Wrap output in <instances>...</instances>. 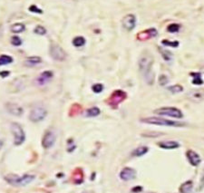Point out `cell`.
<instances>
[{
    "mask_svg": "<svg viewBox=\"0 0 204 193\" xmlns=\"http://www.w3.org/2000/svg\"><path fill=\"white\" fill-rule=\"evenodd\" d=\"M158 146L160 148L164 149V150H173L180 147L179 142H175V141H163L160 142L158 143Z\"/></svg>",
    "mask_w": 204,
    "mask_h": 193,
    "instance_id": "obj_17",
    "label": "cell"
},
{
    "mask_svg": "<svg viewBox=\"0 0 204 193\" xmlns=\"http://www.w3.org/2000/svg\"><path fill=\"white\" fill-rule=\"evenodd\" d=\"M29 10L31 12H33V13H37V14H42V13H43V11H42L40 8H38L36 6H35V5H32V6H30Z\"/></svg>",
    "mask_w": 204,
    "mask_h": 193,
    "instance_id": "obj_35",
    "label": "cell"
},
{
    "mask_svg": "<svg viewBox=\"0 0 204 193\" xmlns=\"http://www.w3.org/2000/svg\"><path fill=\"white\" fill-rule=\"evenodd\" d=\"M186 156H187V159H188L189 162L192 166H198L199 164L201 163V162H202V159H201L200 155L197 152H195L194 150H187Z\"/></svg>",
    "mask_w": 204,
    "mask_h": 193,
    "instance_id": "obj_14",
    "label": "cell"
},
{
    "mask_svg": "<svg viewBox=\"0 0 204 193\" xmlns=\"http://www.w3.org/2000/svg\"><path fill=\"white\" fill-rule=\"evenodd\" d=\"M50 55L56 61H64L66 57L65 52L58 45H52L50 47Z\"/></svg>",
    "mask_w": 204,
    "mask_h": 193,
    "instance_id": "obj_8",
    "label": "cell"
},
{
    "mask_svg": "<svg viewBox=\"0 0 204 193\" xmlns=\"http://www.w3.org/2000/svg\"><path fill=\"white\" fill-rule=\"evenodd\" d=\"M142 122L148 123V124H153V125H160V126H170V127H182L185 126V123L171 121V120L163 119L159 117H147L141 119Z\"/></svg>",
    "mask_w": 204,
    "mask_h": 193,
    "instance_id": "obj_2",
    "label": "cell"
},
{
    "mask_svg": "<svg viewBox=\"0 0 204 193\" xmlns=\"http://www.w3.org/2000/svg\"><path fill=\"white\" fill-rule=\"evenodd\" d=\"M158 35V32L155 28H149L140 32L137 35V39L140 41H145L148 39H151L152 37H155Z\"/></svg>",
    "mask_w": 204,
    "mask_h": 193,
    "instance_id": "obj_11",
    "label": "cell"
},
{
    "mask_svg": "<svg viewBox=\"0 0 204 193\" xmlns=\"http://www.w3.org/2000/svg\"><path fill=\"white\" fill-rule=\"evenodd\" d=\"M168 83V78H167V76H165L164 74H162V75H160V77H159V84H160V85H165L166 84Z\"/></svg>",
    "mask_w": 204,
    "mask_h": 193,
    "instance_id": "obj_36",
    "label": "cell"
},
{
    "mask_svg": "<svg viewBox=\"0 0 204 193\" xmlns=\"http://www.w3.org/2000/svg\"><path fill=\"white\" fill-rule=\"evenodd\" d=\"M13 62V58L9 55H1L0 56V65H3V64H10Z\"/></svg>",
    "mask_w": 204,
    "mask_h": 193,
    "instance_id": "obj_28",
    "label": "cell"
},
{
    "mask_svg": "<svg viewBox=\"0 0 204 193\" xmlns=\"http://www.w3.org/2000/svg\"><path fill=\"white\" fill-rule=\"evenodd\" d=\"M188 97L190 101H192L194 103H200L204 99V89L193 90V91L189 92Z\"/></svg>",
    "mask_w": 204,
    "mask_h": 193,
    "instance_id": "obj_13",
    "label": "cell"
},
{
    "mask_svg": "<svg viewBox=\"0 0 204 193\" xmlns=\"http://www.w3.org/2000/svg\"><path fill=\"white\" fill-rule=\"evenodd\" d=\"M11 43L12 45H15V46H19L22 44V40L20 39L19 36H13L12 39H11Z\"/></svg>",
    "mask_w": 204,
    "mask_h": 193,
    "instance_id": "obj_34",
    "label": "cell"
},
{
    "mask_svg": "<svg viewBox=\"0 0 204 193\" xmlns=\"http://www.w3.org/2000/svg\"><path fill=\"white\" fill-rule=\"evenodd\" d=\"M11 131L14 135V143L15 145H20L25 141V133L22 129V127L18 123H12L11 125Z\"/></svg>",
    "mask_w": 204,
    "mask_h": 193,
    "instance_id": "obj_6",
    "label": "cell"
},
{
    "mask_svg": "<svg viewBox=\"0 0 204 193\" xmlns=\"http://www.w3.org/2000/svg\"><path fill=\"white\" fill-rule=\"evenodd\" d=\"M56 142V135L53 132L51 131H47L44 133L43 140H42V145L44 149L51 148Z\"/></svg>",
    "mask_w": 204,
    "mask_h": 193,
    "instance_id": "obj_10",
    "label": "cell"
},
{
    "mask_svg": "<svg viewBox=\"0 0 204 193\" xmlns=\"http://www.w3.org/2000/svg\"><path fill=\"white\" fill-rule=\"evenodd\" d=\"M180 28H181V26L179 24L173 23V24H170L167 27V31L169 33H177V32H179Z\"/></svg>",
    "mask_w": 204,
    "mask_h": 193,
    "instance_id": "obj_26",
    "label": "cell"
},
{
    "mask_svg": "<svg viewBox=\"0 0 204 193\" xmlns=\"http://www.w3.org/2000/svg\"><path fill=\"white\" fill-rule=\"evenodd\" d=\"M34 179L35 177L33 175H25L23 177H18L17 175L10 174L6 177V180L13 186H26L29 184Z\"/></svg>",
    "mask_w": 204,
    "mask_h": 193,
    "instance_id": "obj_3",
    "label": "cell"
},
{
    "mask_svg": "<svg viewBox=\"0 0 204 193\" xmlns=\"http://www.w3.org/2000/svg\"><path fill=\"white\" fill-rule=\"evenodd\" d=\"M41 62H42V59L40 57H38V56H32V57L27 58V60L25 62V64L27 66H34V65L41 63Z\"/></svg>",
    "mask_w": 204,
    "mask_h": 193,
    "instance_id": "obj_22",
    "label": "cell"
},
{
    "mask_svg": "<svg viewBox=\"0 0 204 193\" xmlns=\"http://www.w3.org/2000/svg\"><path fill=\"white\" fill-rule=\"evenodd\" d=\"M85 44V39L83 36H76L73 40V45L76 47H80Z\"/></svg>",
    "mask_w": 204,
    "mask_h": 193,
    "instance_id": "obj_24",
    "label": "cell"
},
{
    "mask_svg": "<svg viewBox=\"0 0 204 193\" xmlns=\"http://www.w3.org/2000/svg\"><path fill=\"white\" fill-rule=\"evenodd\" d=\"M53 78V72L51 71H45L44 73L39 75V77L37 78V84L39 85H43V84H47L51 79Z\"/></svg>",
    "mask_w": 204,
    "mask_h": 193,
    "instance_id": "obj_15",
    "label": "cell"
},
{
    "mask_svg": "<svg viewBox=\"0 0 204 193\" xmlns=\"http://www.w3.org/2000/svg\"><path fill=\"white\" fill-rule=\"evenodd\" d=\"M123 27L127 31H131L135 27L136 25V17L135 15L132 14H128L126 15L122 20Z\"/></svg>",
    "mask_w": 204,
    "mask_h": 193,
    "instance_id": "obj_9",
    "label": "cell"
},
{
    "mask_svg": "<svg viewBox=\"0 0 204 193\" xmlns=\"http://www.w3.org/2000/svg\"><path fill=\"white\" fill-rule=\"evenodd\" d=\"M161 44L164 45H167V46H171V47H178L180 43L178 41H170V40H162L161 41Z\"/></svg>",
    "mask_w": 204,
    "mask_h": 193,
    "instance_id": "obj_31",
    "label": "cell"
},
{
    "mask_svg": "<svg viewBox=\"0 0 204 193\" xmlns=\"http://www.w3.org/2000/svg\"><path fill=\"white\" fill-rule=\"evenodd\" d=\"M153 64V59L151 55H145L139 60V69L145 82L149 84H152L154 82V74L152 71V66Z\"/></svg>",
    "mask_w": 204,
    "mask_h": 193,
    "instance_id": "obj_1",
    "label": "cell"
},
{
    "mask_svg": "<svg viewBox=\"0 0 204 193\" xmlns=\"http://www.w3.org/2000/svg\"><path fill=\"white\" fill-rule=\"evenodd\" d=\"M6 109L11 114L15 115V116H20L23 113V108L15 104H12V103L7 104H6Z\"/></svg>",
    "mask_w": 204,
    "mask_h": 193,
    "instance_id": "obj_16",
    "label": "cell"
},
{
    "mask_svg": "<svg viewBox=\"0 0 204 193\" xmlns=\"http://www.w3.org/2000/svg\"><path fill=\"white\" fill-rule=\"evenodd\" d=\"M135 177H136V171L132 168L125 167L120 172V178L122 179L123 180H125V181L133 179Z\"/></svg>",
    "mask_w": 204,
    "mask_h": 193,
    "instance_id": "obj_12",
    "label": "cell"
},
{
    "mask_svg": "<svg viewBox=\"0 0 204 193\" xmlns=\"http://www.w3.org/2000/svg\"><path fill=\"white\" fill-rule=\"evenodd\" d=\"M2 145H3V142H2L0 141V149L2 148Z\"/></svg>",
    "mask_w": 204,
    "mask_h": 193,
    "instance_id": "obj_39",
    "label": "cell"
},
{
    "mask_svg": "<svg viewBox=\"0 0 204 193\" xmlns=\"http://www.w3.org/2000/svg\"><path fill=\"white\" fill-rule=\"evenodd\" d=\"M72 179L74 184H81L84 180V172L82 169H79V168L75 169V170L73 171Z\"/></svg>",
    "mask_w": 204,
    "mask_h": 193,
    "instance_id": "obj_18",
    "label": "cell"
},
{
    "mask_svg": "<svg viewBox=\"0 0 204 193\" xmlns=\"http://www.w3.org/2000/svg\"><path fill=\"white\" fill-rule=\"evenodd\" d=\"M159 51H160L161 56L163 57V59L165 60V61H170V60L172 59L173 55H172V54L169 51H166V50H164L162 48H160V47H159Z\"/></svg>",
    "mask_w": 204,
    "mask_h": 193,
    "instance_id": "obj_29",
    "label": "cell"
},
{
    "mask_svg": "<svg viewBox=\"0 0 204 193\" xmlns=\"http://www.w3.org/2000/svg\"><path fill=\"white\" fill-rule=\"evenodd\" d=\"M148 150H149V149L145 147V146H141V147H139V148L135 149V150L132 151L131 155L134 156V157H141V156H143V155H144L145 153H147Z\"/></svg>",
    "mask_w": 204,
    "mask_h": 193,
    "instance_id": "obj_21",
    "label": "cell"
},
{
    "mask_svg": "<svg viewBox=\"0 0 204 193\" xmlns=\"http://www.w3.org/2000/svg\"><path fill=\"white\" fill-rule=\"evenodd\" d=\"M127 97V93L122 90H116L114 91L111 96L107 100V104H109L113 109H116L119 106V104L123 103Z\"/></svg>",
    "mask_w": 204,
    "mask_h": 193,
    "instance_id": "obj_4",
    "label": "cell"
},
{
    "mask_svg": "<svg viewBox=\"0 0 204 193\" xmlns=\"http://www.w3.org/2000/svg\"><path fill=\"white\" fill-rule=\"evenodd\" d=\"M25 26L23 25V24H15V25H13L12 27H11V31L13 32V33H21V32H23L24 30H25Z\"/></svg>",
    "mask_w": 204,
    "mask_h": 193,
    "instance_id": "obj_25",
    "label": "cell"
},
{
    "mask_svg": "<svg viewBox=\"0 0 204 193\" xmlns=\"http://www.w3.org/2000/svg\"><path fill=\"white\" fill-rule=\"evenodd\" d=\"M190 75L193 77L192 84L195 85H201L203 84V80L202 78V74L201 73H190Z\"/></svg>",
    "mask_w": 204,
    "mask_h": 193,
    "instance_id": "obj_20",
    "label": "cell"
},
{
    "mask_svg": "<svg viewBox=\"0 0 204 193\" xmlns=\"http://www.w3.org/2000/svg\"><path fill=\"white\" fill-rule=\"evenodd\" d=\"M192 188H193L192 181L188 180V181H186V182H184L181 185L179 191L181 193H190L192 191Z\"/></svg>",
    "mask_w": 204,
    "mask_h": 193,
    "instance_id": "obj_19",
    "label": "cell"
},
{
    "mask_svg": "<svg viewBox=\"0 0 204 193\" xmlns=\"http://www.w3.org/2000/svg\"><path fill=\"white\" fill-rule=\"evenodd\" d=\"M9 72L8 71H3V72H0V76H2V77H6V76H8L9 75Z\"/></svg>",
    "mask_w": 204,
    "mask_h": 193,
    "instance_id": "obj_37",
    "label": "cell"
},
{
    "mask_svg": "<svg viewBox=\"0 0 204 193\" xmlns=\"http://www.w3.org/2000/svg\"><path fill=\"white\" fill-rule=\"evenodd\" d=\"M99 114H100V109L97 107H92V108L88 109L87 112H86V115L88 117H95Z\"/></svg>",
    "mask_w": 204,
    "mask_h": 193,
    "instance_id": "obj_23",
    "label": "cell"
},
{
    "mask_svg": "<svg viewBox=\"0 0 204 193\" xmlns=\"http://www.w3.org/2000/svg\"><path fill=\"white\" fill-rule=\"evenodd\" d=\"M168 90L170 92H172L173 93H178V92H181L183 91V87L180 84H175V85H173V86H169L168 87Z\"/></svg>",
    "mask_w": 204,
    "mask_h": 193,
    "instance_id": "obj_30",
    "label": "cell"
},
{
    "mask_svg": "<svg viewBox=\"0 0 204 193\" xmlns=\"http://www.w3.org/2000/svg\"><path fill=\"white\" fill-rule=\"evenodd\" d=\"M92 90H93L94 92L99 93V92H101L102 90H103V85L101 84H94V85L92 86Z\"/></svg>",
    "mask_w": 204,
    "mask_h": 193,
    "instance_id": "obj_32",
    "label": "cell"
},
{
    "mask_svg": "<svg viewBox=\"0 0 204 193\" xmlns=\"http://www.w3.org/2000/svg\"><path fill=\"white\" fill-rule=\"evenodd\" d=\"M142 191V188H141V187H140V188L136 187V188H134V189L132 190V191Z\"/></svg>",
    "mask_w": 204,
    "mask_h": 193,
    "instance_id": "obj_38",
    "label": "cell"
},
{
    "mask_svg": "<svg viewBox=\"0 0 204 193\" xmlns=\"http://www.w3.org/2000/svg\"><path fill=\"white\" fill-rule=\"evenodd\" d=\"M156 114L162 115V116H169L176 119H181L183 117V114L181 110L176 107H162L154 111Z\"/></svg>",
    "mask_w": 204,
    "mask_h": 193,
    "instance_id": "obj_5",
    "label": "cell"
},
{
    "mask_svg": "<svg viewBox=\"0 0 204 193\" xmlns=\"http://www.w3.org/2000/svg\"><path fill=\"white\" fill-rule=\"evenodd\" d=\"M46 115V111L45 109L43 107H40V106H37V107H35L31 113H30L29 118L32 121L34 122H36V121H40L44 119Z\"/></svg>",
    "mask_w": 204,
    "mask_h": 193,
    "instance_id": "obj_7",
    "label": "cell"
},
{
    "mask_svg": "<svg viewBox=\"0 0 204 193\" xmlns=\"http://www.w3.org/2000/svg\"><path fill=\"white\" fill-rule=\"evenodd\" d=\"M35 33L37 34V35H44V34L46 33V30H45L44 27L38 26L35 28Z\"/></svg>",
    "mask_w": 204,
    "mask_h": 193,
    "instance_id": "obj_33",
    "label": "cell"
},
{
    "mask_svg": "<svg viewBox=\"0 0 204 193\" xmlns=\"http://www.w3.org/2000/svg\"><path fill=\"white\" fill-rule=\"evenodd\" d=\"M81 111H82L81 105H79V104H73V106H72V108H71V110H70V115H71V116H72V115L74 116V115L80 113Z\"/></svg>",
    "mask_w": 204,
    "mask_h": 193,
    "instance_id": "obj_27",
    "label": "cell"
}]
</instances>
